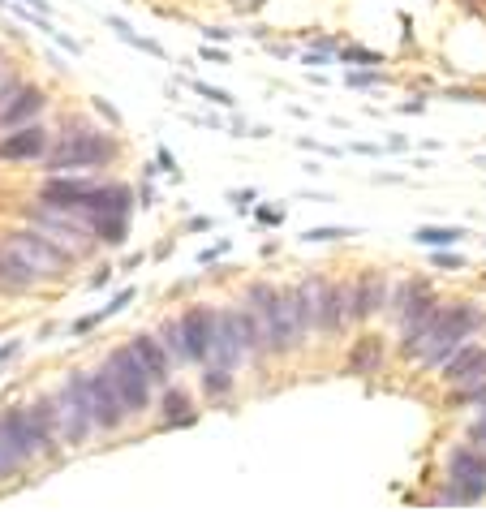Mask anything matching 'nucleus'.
<instances>
[{"label":"nucleus","mask_w":486,"mask_h":512,"mask_svg":"<svg viewBox=\"0 0 486 512\" xmlns=\"http://www.w3.org/2000/svg\"><path fill=\"white\" fill-rule=\"evenodd\" d=\"M469 439H474V444H482V448H486V414H482V422L474 426V431H469Z\"/></svg>","instance_id":"nucleus-29"},{"label":"nucleus","mask_w":486,"mask_h":512,"mask_svg":"<svg viewBox=\"0 0 486 512\" xmlns=\"http://www.w3.org/2000/svg\"><path fill=\"white\" fill-rule=\"evenodd\" d=\"M383 306V280L379 276H362L357 284V297H353V315H370V310Z\"/></svg>","instance_id":"nucleus-19"},{"label":"nucleus","mask_w":486,"mask_h":512,"mask_svg":"<svg viewBox=\"0 0 486 512\" xmlns=\"http://www.w3.org/2000/svg\"><path fill=\"white\" fill-rule=\"evenodd\" d=\"M164 340H168V349H173V358L185 362V340H181V323H177V319L164 327Z\"/></svg>","instance_id":"nucleus-24"},{"label":"nucleus","mask_w":486,"mask_h":512,"mask_svg":"<svg viewBox=\"0 0 486 512\" xmlns=\"http://www.w3.org/2000/svg\"><path fill=\"white\" fill-rule=\"evenodd\" d=\"M22 345H18V340H13V345H0V362H5V358H13V353H18Z\"/></svg>","instance_id":"nucleus-31"},{"label":"nucleus","mask_w":486,"mask_h":512,"mask_svg":"<svg viewBox=\"0 0 486 512\" xmlns=\"http://www.w3.org/2000/svg\"><path fill=\"white\" fill-rule=\"evenodd\" d=\"M108 26H112V31H117V35L125 39V44H134L138 52H151V56H164V48H160V44H151V39H142V35H134V26H130V22H121V18H108Z\"/></svg>","instance_id":"nucleus-22"},{"label":"nucleus","mask_w":486,"mask_h":512,"mask_svg":"<svg viewBox=\"0 0 486 512\" xmlns=\"http://www.w3.org/2000/svg\"><path fill=\"white\" fill-rule=\"evenodd\" d=\"M435 263H439V267H456L461 259H456V254H435Z\"/></svg>","instance_id":"nucleus-30"},{"label":"nucleus","mask_w":486,"mask_h":512,"mask_svg":"<svg viewBox=\"0 0 486 512\" xmlns=\"http://www.w3.org/2000/svg\"><path fill=\"white\" fill-rule=\"evenodd\" d=\"M52 414H56V435L65 444H87L95 414H91V392H87V375H69L61 396L52 401Z\"/></svg>","instance_id":"nucleus-4"},{"label":"nucleus","mask_w":486,"mask_h":512,"mask_svg":"<svg viewBox=\"0 0 486 512\" xmlns=\"http://www.w3.org/2000/svg\"><path fill=\"white\" fill-rule=\"evenodd\" d=\"M39 233H44L48 241H56L69 259H78V254H87L91 250V224L82 229V224H74V220H65V211H56V207H48V216H39Z\"/></svg>","instance_id":"nucleus-10"},{"label":"nucleus","mask_w":486,"mask_h":512,"mask_svg":"<svg viewBox=\"0 0 486 512\" xmlns=\"http://www.w3.org/2000/svg\"><path fill=\"white\" fill-rule=\"evenodd\" d=\"M0 246H9L18 259L31 267L35 280H65L69 267H74V259L56 246V241H48L39 229H22V233H5L0 237Z\"/></svg>","instance_id":"nucleus-3"},{"label":"nucleus","mask_w":486,"mask_h":512,"mask_svg":"<svg viewBox=\"0 0 486 512\" xmlns=\"http://www.w3.org/2000/svg\"><path fill=\"white\" fill-rule=\"evenodd\" d=\"M478 310L474 306H465V302H456V306H443L431 315V323L422 327V336L413 340V353H422V362L426 366H439V362H448L456 349H461V340L478 327Z\"/></svg>","instance_id":"nucleus-2"},{"label":"nucleus","mask_w":486,"mask_h":512,"mask_svg":"<svg viewBox=\"0 0 486 512\" xmlns=\"http://www.w3.org/2000/svg\"><path fill=\"white\" fill-rule=\"evenodd\" d=\"M35 112H44V91H35V87H18L5 104H0V130H13V125H22V121H31Z\"/></svg>","instance_id":"nucleus-14"},{"label":"nucleus","mask_w":486,"mask_h":512,"mask_svg":"<svg viewBox=\"0 0 486 512\" xmlns=\"http://www.w3.org/2000/svg\"><path fill=\"white\" fill-rule=\"evenodd\" d=\"M22 5H31V9H48V5H44V0H22Z\"/></svg>","instance_id":"nucleus-32"},{"label":"nucleus","mask_w":486,"mask_h":512,"mask_svg":"<svg viewBox=\"0 0 486 512\" xmlns=\"http://www.w3.org/2000/svg\"><path fill=\"white\" fill-rule=\"evenodd\" d=\"M95 186L91 181H78V177H52L44 181V203L56 207V211H82V203H87V194Z\"/></svg>","instance_id":"nucleus-12"},{"label":"nucleus","mask_w":486,"mask_h":512,"mask_svg":"<svg viewBox=\"0 0 486 512\" xmlns=\"http://www.w3.org/2000/svg\"><path fill=\"white\" fill-rule=\"evenodd\" d=\"M35 435L31 422H26V409H13V414H0V478L22 469L35 457Z\"/></svg>","instance_id":"nucleus-7"},{"label":"nucleus","mask_w":486,"mask_h":512,"mask_svg":"<svg viewBox=\"0 0 486 512\" xmlns=\"http://www.w3.org/2000/svg\"><path fill=\"white\" fill-rule=\"evenodd\" d=\"M104 375L112 379V388L121 392V401H125V414H142L151 401V375H147V366L138 362V353L134 349H117L108 358L104 366Z\"/></svg>","instance_id":"nucleus-6"},{"label":"nucleus","mask_w":486,"mask_h":512,"mask_svg":"<svg viewBox=\"0 0 486 512\" xmlns=\"http://www.w3.org/2000/svg\"><path fill=\"white\" fill-rule=\"evenodd\" d=\"M87 392H91V414H95V426H104V431H112V426H121L125 418V401L121 392L112 388V379L99 371V375H87Z\"/></svg>","instance_id":"nucleus-11"},{"label":"nucleus","mask_w":486,"mask_h":512,"mask_svg":"<svg viewBox=\"0 0 486 512\" xmlns=\"http://www.w3.org/2000/svg\"><path fill=\"white\" fill-rule=\"evenodd\" d=\"M117 155V142L104 138V134H65V142L56 151H48V168L52 173H74V168H99Z\"/></svg>","instance_id":"nucleus-5"},{"label":"nucleus","mask_w":486,"mask_h":512,"mask_svg":"<svg viewBox=\"0 0 486 512\" xmlns=\"http://www.w3.org/2000/svg\"><path fill=\"white\" fill-rule=\"evenodd\" d=\"M185 422H194V405H190V396L173 388L164 396V426H185Z\"/></svg>","instance_id":"nucleus-21"},{"label":"nucleus","mask_w":486,"mask_h":512,"mask_svg":"<svg viewBox=\"0 0 486 512\" xmlns=\"http://www.w3.org/2000/svg\"><path fill=\"white\" fill-rule=\"evenodd\" d=\"M465 233L461 229H448V224H443V229H435V224H426V229H418V241L422 246H456V241H461Z\"/></svg>","instance_id":"nucleus-23"},{"label":"nucleus","mask_w":486,"mask_h":512,"mask_svg":"<svg viewBox=\"0 0 486 512\" xmlns=\"http://www.w3.org/2000/svg\"><path fill=\"white\" fill-rule=\"evenodd\" d=\"M340 237H353V229H306L302 241H340Z\"/></svg>","instance_id":"nucleus-27"},{"label":"nucleus","mask_w":486,"mask_h":512,"mask_svg":"<svg viewBox=\"0 0 486 512\" xmlns=\"http://www.w3.org/2000/svg\"><path fill=\"white\" fill-rule=\"evenodd\" d=\"M194 91L203 95V99H211V104H220V108H233V95L220 91V87H207V82H194Z\"/></svg>","instance_id":"nucleus-25"},{"label":"nucleus","mask_w":486,"mask_h":512,"mask_svg":"<svg viewBox=\"0 0 486 512\" xmlns=\"http://www.w3.org/2000/svg\"><path fill=\"white\" fill-rule=\"evenodd\" d=\"M48 151V130L39 125H26V130L0 138V160H39Z\"/></svg>","instance_id":"nucleus-13"},{"label":"nucleus","mask_w":486,"mask_h":512,"mask_svg":"<svg viewBox=\"0 0 486 512\" xmlns=\"http://www.w3.org/2000/svg\"><path fill=\"white\" fill-rule=\"evenodd\" d=\"M250 306H254V319H259V332H263V345L276 349V353H289L302 345L306 336V310H302V293L297 289H271V284H254L250 289Z\"/></svg>","instance_id":"nucleus-1"},{"label":"nucleus","mask_w":486,"mask_h":512,"mask_svg":"<svg viewBox=\"0 0 486 512\" xmlns=\"http://www.w3.org/2000/svg\"><path fill=\"white\" fill-rule=\"evenodd\" d=\"M448 478L461 491H443L439 500H482L486 495V457L478 448H456L448 461Z\"/></svg>","instance_id":"nucleus-8"},{"label":"nucleus","mask_w":486,"mask_h":512,"mask_svg":"<svg viewBox=\"0 0 486 512\" xmlns=\"http://www.w3.org/2000/svg\"><path fill=\"white\" fill-rule=\"evenodd\" d=\"M35 284V272L9 246H0V293H26Z\"/></svg>","instance_id":"nucleus-15"},{"label":"nucleus","mask_w":486,"mask_h":512,"mask_svg":"<svg viewBox=\"0 0 486 512\" xmlns=\"http://www.w3.org/2000/svg\"><path fill=\"white\" fill-rule=\"evenodd\" d=\"M134 353H138V362L147 366V375H151V383H168V353H164V345L155 336H134V345H130Z\"/></svg>","instance_id":"nucleus-16"},{"label":"nucleus","mask_w":486,"mask_h":512,"mask_svg":"<svg viewBox=\"0 0 486 512\" xmlns=\"http://www.w3.org/2000/svg\"><path fill=\"white\" fill-rule=\"evenodd\" d=\"M91 233L104 246H121L125 233H130V216H91Z\"/></svg>","instance_id":"nucleus-18"},{"label":"nucleus","mask_w":486,"mask_h":512,"mask_svg":"<svg viewBox=\"0 0 486 512\" xmlns=\"http://www.w3.org/2000/svg\"><path fill=\"white\" fill-rule=\"evenodd\" d=\"M345 61H370V65H379V52H362V48H349V52H345Z\"/></svg>","instance_id":"nucleus-28"},{"label":"nucleus","mask_w":486,"mask_h":512,"mask_svg":"<svg viewBox=\"0 0 486 512\" xmlns=\"http://www.w3.org/2000/svg\"><path fill=\"white\" fill-rule=\"evenodd\" d=\"M216 310L211 306H194L177 319L181 323V340H185V362H207L211 358V340H216Z\"/></svg>","instance_id":"nucleus-9"},{"label":"nucleus","mask_w":486,"mask_h":512,"mask_svg":"<svg viewBox=\"0 0 486 512\" xmlns=\"http://www.w3.org/2000/svg\"><path fill=\"white\" fill-rule=\"evenodd\" d=\"M130 302H134V289H121V293H117V297H112V302H108L104 310H95V315H87V319H78V323H74V332H78V336H82V332H91V327H95V323H104V319H112V315H121V310H125V306H130Z\"/></svg>","instance_id":"nucleus-20"},{"label":"nucleus","mask_w":486,"mask_h":512,"mask_svg":"<svg viewBox=\"0 0 486 512\" xmlns=\"http://www.w3.org/2000/svg\"><path fill=\"white\" fill-rule=\"evenodd\" d=\"M482 375H486V353L474 349V345H465L448 366H443V379H452V383H461V379H482Z\"/></svg>","instance_id":"nucleus-17"},{"label":"nucleus","mask_w":486,"mask_h":512,"mask_svg":"<svg viewBox=\"0 0 486 512\" xmlns=\"http://www.w3.org/2000/svg\"><path fill=\"white\" fill-rule=\"evenodd\" d=\"M203 388H207V392H228V388H233V375H228V371H220V366H216V371H207Z\"/></svg>","instance_id":"nucleus-26"}]
</instances>
